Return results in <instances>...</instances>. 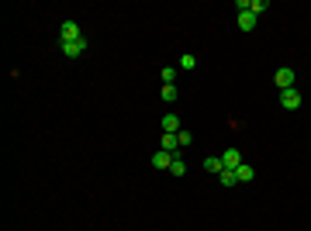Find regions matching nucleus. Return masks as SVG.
<instances>
[{"instance_id": "nucleus-1", "label": "nucleus", "mask_w": 311, "mask_h": 231, "mask_svg": "<svg viewBox=\"0 0 311 231\" xmlns=\"http://www.w3.org/2000/svg\"><path fill=\"white\" fill-rule=\"evenodd\" d=\"M83 35H79V24L77 21H63V28H59V45H70V42H79Z\"/></svg>"}, {"instance_id": "nucleus-2", "label": "nucleus", "mask_w": 311, "mask_h": 231, "mask_svg": "<svg viewBox=\"0 0 311 231\" xmlns=\"http://www.w3.org/2000/svg\"><path fill=\"white\" fill-rule=\"evenodd\" d=\"M280 107H284V111H298V107H301V93H298L294 86H291V90H280Z\"/></svg>"}, {"instance_id": "nucleus-3", "label": "nucleus", "mask_w": 311, "mask_h": 231, "mask_svg": "<svg viewBox=\"0 0 311 231\" xmlns=\"http://www.w3.org/2000/svg\"><path fill=\"white\" fill-rule=\"evenodd\" d=\"M273 83H277L280 90H291V86H294V69H291V66H280V69L273 73Z\"/></svg>"}, {"instance_id": "nucleus-4", "label": "nucleus", "mask_w": 311, "mask_h": 231, "mask_svg": "<svg viewBox=\"0 0 311 231\" xmlns=\"http://www.w3.org/2000/svg\"><path fill=\"white\" fill-rule=\"evenodd\" d=\"M159 124H162V131H166V135H176V131H183V128H180V117H176L173 111H169V114H162V117H159Z\"/></svg>"}, {"instance_id": "nucleus-5", "label": "nucleus", "mask_w": 311, "mask_h": 231, "mask_svg": "<svg viewBox=\"0 0 311 231\" xmlns=\"http://www.w3.org/2000/svg\"><path fill=\"white\" fill-rule=\"evenodd\" d=\"M86 52V38H79V42H70V45H63V56L66 59H77V56H83Z\"/></svg>"}, {"instance_id": "nucleus-6", "label": "nucleus", "mask_w": 311, "mask_h": 231, "mask_svg": "<svg viewBox=\"0 0 311 231\" xmlns=\"http://www.w3.org/2000/svg\"><path fill=\"white\" fill-rule=\"evenodd\" d=\"M159 149H162V152H169V155H176V152H180V142H176V135H166V131H162V138H159Z\"/></svg>"}, {"instance_id": "nucleus-7", "label": "nucleus", "mask_w": 311, "mask_h": 231, "mask_svg": "<svg viewBox=\"0 0 311 231\" xmlns=\"http://www.w3.org/2000/svg\"><path fill=\"white\" fill-rule=\"evenodd\" d=\"M173 159H176V155H169V152H162V149H159V152H153V169H169V166H173Z\"/></svg>"}, {"instance_id": "nucleus-8", "label": "nucleus", "mask_w": 311, "mask_h": 231, "mask_svg": "<svg viewBox=\"0 0 311 231\" xmlns=\"http://www.w3.org/2000/svg\"><path fill=\"white\" fill-rule=\"evenodd\" d=\"M222 166H225V169H238V166H242V152H238V149H229V152L222 155Z\"/></svg>"}, {"instance_id": "nucleus-9", "label": "nucleus", "mask_w": 311, "mask_h": 231, "mask_svg": "<svg viewBox=\"0 0 311 231\" xmlns=\"http://www.w3.org/2000/svg\"><path fill=\"white\" fill-rule=\"evenodd\" d=\"M218 183H222L225 190H232L235 183H238V176H235V169H222V173H218Z\"/></svg>"}, {"instance_id": "nucleus-10", "label": "nucleus", "mask_w": 311, "mask_h": 231, "mask_svg": "<svg viewBox=\"0 0 311 231\" xmlns=\"http://www.w3.org/2000/svg\"><path fill=\"white\" fill-rule=\"evenodd\" d=\"M238 28H242V31H252V28H256V14H252V10H242V14H238Z\"/></svg>"}, {"instance_id": "nucleus-11", "label": "nucleus", "mask_w": 311, "mask_h": 231, "mask_svg": "<svg viewBox=\"0 0 311 231\" xmlns=\"http://www.w3.org/2000/svg\"><path fill=\"white\" fill-rule=\"evenodd\" d=\"M235 176H238V183H249V179H252V176H256V169H252V166H249V162H242V166H238V169H235Z\"/></svg>"}, {"instance_id": "nucleus-12", "label": "nucleus", "mask_w": 311, "mask_h": 231, "mask_svg": "<svg viewBox=\"0 0 311 231\" xmlns=\"http://www.w3.org/2000/svg\"><path fill=\"white\" fill-rule=\"evenodd\" d=\"M204 169H208V173H215V176H218V173H222V169H225V166H222V159H218V155H208V159H204Z\"/></svg>"}, {"instance_id": "nucleus-13", "label": "nucleus", "mask_w": 311, "mask_h": 231, "mask_svg": "<svg viewBox=\"0 0 311 231\" xmlns=\"http://www.w3.org/2000/svg\"><path fill=\"white\" fill-rule=\"evenodd\" d=\"M159 97H162L166 104H173V100L180 97V93H176V83H173V86H162V90H159Z\"/></svg>"}, {"instance_id": "nucleus-14", "label": "nucleus", "mask_w": 311, "mask_h": 231, "mask_svg": "<svg viewBox=\"0 0 311 231\" xmlns=\"http://www.w3.org/2000/svg\"><path fill=\"white\" fill-rule=\"evenodd\" d=\"M169 173H173V176H187V162L176 155V159H173V166H169Z\"/></svg>"}, {"instance_id": "nucleus-15", "label": "nucleus", "mask_w": 311, "mask_h": 231, "mask_svg": "<svg viewBox=\"0 0 311 231\" xmlns=\"http://www.w3.org/2000/svg\"><path fill=\"white\" fill-rule=\"evenodd\" d=\"M159 76H162V86H173V79H176V66H166Z\"/></svg>"}, {"instance_id": "nucleus-16", "label": "nucleus", "mask_w": 311, "mask_h": 231, "mask_svg": "<svg viewBox=\"0 0 311 231\" xmlns=\"http://www.w3.org/2000/svg\"><path fill=\"white\" fill-rule=\"evenodd\" d=\"M266 7H270V3H266V0H249V10H252V14H256V17H259V14H263V10H266Z\"/></svg>"}, {"instance_id": "nucleus-17", "label": "nucleus", "mask_w": 311, "mask_h": 231, "mask_svg": "<svg viewBox=\"0 0 311 231\" xmlns=\"http://www.w3.org/2000/svg\"><path fill=\"white\" fill-rule=\"evenodd\" d=\"M176 142H180V149H187V145H194V135L190 131H176Z\"/></svg>"}, {"instance_id": "nucleus-18", "label": "nucleus", "mask_w": 311, "mask_h": 231, "mask_svg": "<svg viewBox=\"0 0 311 231\" xmlns=\"http://www.w3.org/2000/svg\"><path fill=\"white\" fill-rule=\"evenodd\" d=\"M194 66H197L194 56H183V59H180V69H194Z\"/></svg>"}]
</instances>
